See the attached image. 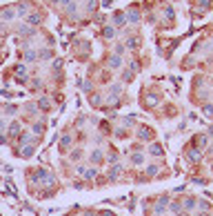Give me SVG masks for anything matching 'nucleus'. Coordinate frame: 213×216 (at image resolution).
Instances as JSON below:
<instances>
[{"instance_id": "1", "label": "nucleus", "mask_w": 213, "mask_h": 216, "mask_svg": "<svg viewBox=\"0 0 213 216\" xmlns=\"http://www.w3.org/2000/svg\"><path fill=\"white\" fill-rule=\"evenodd\" d=\"M124 20H127V14H124V11H116V14H113V22H116L118 27L124 25Z\"/></svg>"}, {"instance_id": "2", "label": "nucleus", "mask_w": 213, "mask_h": 216, "mask_svg": "<svg viewBox=\"0 0 213 216\" xmlns=\"http://www.w3.org/2000/svg\"><path fill=\"white\" fill-rule=\"evenodd\" d=\"M102 36H105L107 40H111V38H113V27H105V29H102Z\"/></svg>"}, {"instance_id": "3", "label": "nucleus", "mask_w": 213, "mask_h": 216, "mask_svg": "<svg viewBox=\"0 0 213 216\" xmlns=\"http://www.w3.org/2000/svg\"><path fill=\"white\" fill-rule=\"evenodd\" d=\"M193 143H198V147H204L207 145V136H196V138H193Z\"/></svg>"}, {"instance_id": "4", "label": "nucleus", "mask_w": 213, "mask_h": 216, "mask_svg": "<svg viewBox=\"0 0 213 216\" xmlns=\"http://www.w3.org/2000/svg\"><path fill=\"white\" fill-rule=\"evenodd\" d=\"M91 161H93V163H100V161H102V152H93V154H91Z\"/></svg>"}, {"instance_id": "5", "label": "nucleus", "mask_w": 213, "mask_h": 216, "mask_svg": "<svg viewBox=\"0 0 213 216\" xmlns=\"http://www.w3.org/2000/svg\"><path fill=\"white\" fill-rule=\"evenodd\" d=\"M189 158H191V161H198V158H200V152H196V149H191V152H189Z\"/></svg>"}, {"instance_id": "6", "label": "nucleus", "mask_w": 213, "mask_h": 216, "mask_svg": "<svg viewBox=\"0 0 213 216\" xmlns=\"http://www.w3.org/2000/svg\"><path fill=\"white\" fill-rule=\"evenodd\" d=\"M140 136H142V138H151L153 131H149V129H140Z\"/></svg>"}, {"instance_id": "7", "label": "nucleus", "mask_w": 213, "mask_h": 216, "mask_svg": "<svg viewBox=\"0 0 213 216\" xmlns=\"http://www.w3.org/2000/svg\"><path fill=\"white\" fill-rule=\"evenodd\" d=\"M151 154H153V156H160V154H162V147L153 145V147H151Z\"/></svg>"}, {"instance_id": "8", "label": "nucleus", "mask_w": 213, "mask_h": 216, "mask_svg": "<svg viewBox=\"0 0 213 216\" xmlns=\"http://www.w3.org/2000/svg\"><path fill=\"white\" fill-rule=\"evenodd\" d=\"M129 18H131V22H138V20H140V14H138V11H131V14H129Z\"/></svg>"}, {"instance_id": "9", "label": "nucleus", "mask_w": 213, "mask_h": 216, "mask_svg": "<svg viewBox=\"0 0 213 216\" xmlns=\"http://www.w3.org/2000/svg\"><path fill=\"white\" fill-rule=\"evenodd\" d=\"M109 65H111V67H118V65H120V58H118V56H113V58H109Z\"/></svg>"}, {"instance_id": "10", "label": "nucleus", "mask_w": 213, "mask_h": 216, "mask_svg": "<svg viewBox=\"0 0 213 216\" xmlns=\"http://www.w3.org/2000/svg\"><path fill=\"white\" fill-rule=\"evenodd\" d=\"M204 114H207V116H213V107H211V105H204Z\"/></svg>"}, {"instance_id": "11", "label": "nucleus", "mask_w": 213, "mask_h": 216, "mask_svg": "<svg viewBox=\"0 0 213 216\" xmlns=\"http://www.w3.org/2000/svg\"><path fill=\"white\" fill-rule=\"evenodd\" d=\"M29 22H31V25H38L40 18H38V16H29Z\"/></svg>"}, {"instance_id": "12", "label": "nucleus", "mask_w": 213, "mask_h": 216, "mask_svg": "<svg viewBox=\"0 0 213 216\" xmlns=\"http://www.w3.org/2000/svg\"><path fill=\"white\" fill-rule=\"evenodd\" d=\"M184 205H187V207L191 210V207H193V205H196V201H193V198H187V201H184Z\"/></svg>"}, {"instance_id": "13", "label": "nucleus", "mask_w": 213, "mask_h": 216, "mask_svg": "<svg viewBox=\"0 0 213 216\" xmlns=\"http://www.w3.org/2000/svg\"><path fill=\"white\" fill-rule=\"evenodd\" d=\"M200 5L204 7V9H209V7H211V0H200Z\"/></svg>"}, {"instance_id": "14", "label": "nucleus", "mask_w": 213, "mask_h": 216, "mask_svg": "<svg viewBox=\"0 0 213 216\" xmlns=\"http://www.w3.org/2000/svg\"><path fill=\"white\" fill-rule=\"evenodd\" d=\"M85 176H87V178H93V176H96V170H89V172H85Z\"/></svg>"}, {"instance_id": "15", "label": "nucleus", "mask_w": 213, "mask_h": 216, "mask_svg": "<svg viewBox=\"0 0 213 216\" xmlns=\"http://www.w3.org/2000/svg\"><path fill=\"white\" fill-rule=\"evenodd\" d=\"M111 2H113V0H102V5H105V7H109Z\"/></svg>"}, {"instance_id": "16", "label": "nucleus", "mask_w": 213, "mask_h": 216, "mask_svg": "<svg viewBox=\"0 0 213 216\" xmlns=\"http://www.w3.org/2000/svg\"><path fill=\"white\" fill-rule=\"evenodd\" d=\"M209 136H213V125H211V127H209Z\"/></svg>"}, {"instance_id": "17", "label": "nucleus", "mask_w": 213, "mask_h": 216, "mask_svg": "<svg viewBox=\"0 0 213 216\" xmlns=\"http://www.w3.org/2000/svg\"><path fill=\"white\" fill-rule=\"evenodd\" d=\"M200 216H209V214H200Z\"/></svg>"}]
</instances>
